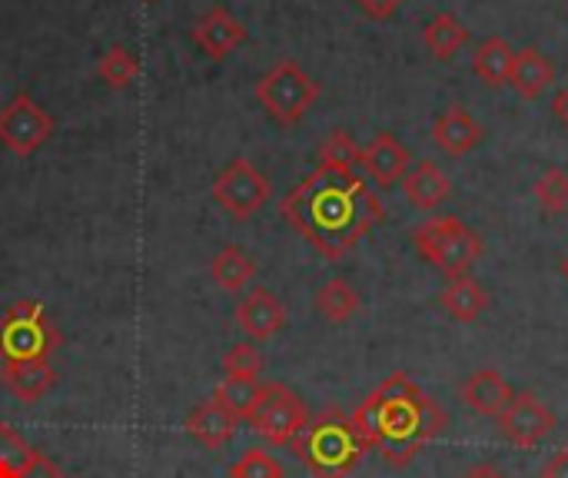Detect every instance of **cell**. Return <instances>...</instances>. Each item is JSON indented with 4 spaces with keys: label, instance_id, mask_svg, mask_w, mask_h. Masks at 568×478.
I'll list each match as a JSON object with an SVG mask.
<instances>
[{
    "label": "cell",
    "instance_id": "obj_38",
    "mask_svg": "<svg viewBox=\"0 0 568 478\" xmlns=\"http://www.w3.org/2000/svg\"><path fill=\"white\" fill-rule=\"evenodd\" d=\"M0 369H3V363H0Z\"/></svg>",
    "mask_w": 568,
    "mask_h": 478
},
{
    "label": "cell",
    "instance_id": "obj_35",
    "mask_svg": "<svg viewBox=\"0 0 568 478\" xmlns=\"http://www.w3.org/2000/svg\"><path fill=\"white\" fill-rule=\"evenodd\" d=\"M552 113H556V120L562 123L568 130V83L556 93V100H552Z\"/></svg>",
    "mask_w": 568,
    "mask_h": 478
},
{
    "label": "cell",
    "instance_id": "obj_7",
    "mask_svg": "<svg viewBox=\"0 0 568 478\" xmlns=\"http://www.w3.org/2000/svg\"><path fill=\"white\" fill-rule=\"evenodd\" d=\"M246 423H250L253 433H256L260 439H266L270 446H280V449L290 446V449H293V443H296V439L306 433V426H310V413H306V403H303L290 386H283V383H266Z\"/></svg>",
    "mask_w": 568,
    "mask_h": 478
},
{
    "label": "cell",
    "instance_id": "obj_39",
    "mask_svg": "<svg viewBox=\"0 0 568 478\" xmlns=\"http://www.w3.org/2000/svg\"><path fill=\"white\" fill-rule=\"evenodd\" d=\"M146 3H153V0H146Z\"/></svg>",
    "mask_w": 568,
    "mask_h": 478
},
{
    "label": "cell",
    "instance_id": "obj_31",
    "mask_svg": "<svg viewBox=\"0 0 568 478\" xmlns=\"http://www.w3.org/2000/svg\"><path fill=\"white\" fill-rule=\"evenodd\" d=\"M220 369H223V376H246V379H260V373H263V356L256 353V346L240 343V346H233V349L223 356Z\"/></svg>",
    "mask_w": 568,
    "mask_h": 478
},
{
    "label": "cell",
    "instance_id": "obj_23",
    "mask_svg": "<svg viewBox=\"0 0 568 478\" xmlns=\"http://www.w3.org/2000/svg\"><path fill=\"white\" fill-rule=\"evenodd\" d=\"M469 30L463 27V20L456 13H439L423 27V43L436 60H449L459 47H466Z\"/></svg>",
    "mask_w": 568,
    "mask_h": 478
},
{
    "label": "cell",
    "instance_id": "obj_37",
    "mask_svg": "<svg viewBox=\"0 0 568 478\" xmlns=\"http://www.w3.org/2000/svg\"><path fill=\"white\" fill-rule=\"evenodd\" d=\"M566 276H568V260H566Z\"/></svg>",
    "mask_w": 568,
    "mask_h": 478
},
{
    "label": "cell",
    "instance_id": "obj_13",
    "mask_svg": "<svg viewBox=\"0 0 568 478\" xmlns=\"http://www.w3.org/2000/svg\"><path fill=\"white\" fill-rule=\"evenodd\" d=\"M359 166L373 176L376 186H396L409 173V150L393 133H379L369 146H363Z\"/></svg>",
    "mask_w": 568,
    "mask_h": 478
},
{
    "label": "cell",
    "instance_id": "obj_26",
    "mask_svg": "<svg viewBox=\"0 0 568 478\" xmlns=\"http://www.w3.org/2000/svg\"><path fill=\"white\" fill-rule=\"evenodd\" d=\"M100 80L113 90H126L130 83H136L140 77V60L133 50H126L123 43H113L103 57H100V67H97Z\"/></svg>",
    "mask_w": 568,
    "mask_h": 478
},
{
    "label": "cell",
    "instance_id": "obj_5",
    "mask_svg": "<svg viewBox=\"0 0 568 478\" xmlns=\"http://www.w3.org/2000/svg\"><path fill=\"white\" fill-rule=\"evenodd\" d=\"M413 243L419 250V256L436 266L439 273H446L449 279L469 276V266L483 256V240L476 230H469L463 220L456 216H439L423 223L413 233Z\"/></svg>",
    "mask_w": 568,
    "mask_h": 478
},
{
    "label": "cell",
    "instance_id": "obj_10",
    "mask_svg": "<svg viewBox=\"0 0 568 478\" xmlns=\"http://www.w3.org/2000/svg\"><path fill=\"white\" fill-rule=\"evenodd\" d=\"M499 429L513 446L532 449L556 429V416L532 393H516L513 403L506 406V413L499 416Z\"/></svg>",
    "mask_w": 568,
    "mask_h": 478
},
{
    "label": "cell",
    "instance_id": "obj_22",
    "mask_svg": "<svg viewBox=\"0 0 568 478\" xmlns=\"http://www.w3.org/2000/svg\"><path fill=\"white\" fill-rule=\"evenodd\" d=\"M489 306V296L486 289L473 279V276H459V279H449V286L443 289V309L459 319V323H473L479 319V313Z\"/></svg>",
    "mask_w": 568,
    "mask_h": 478
},
{
    "label": "cell",
    "instance_id": "obj_19",
    "mask_svg": "<svg viewBox=\"0 0 568 478\" xmlns=\"http://www.w3.org/2000/svg\"><path fill=\"white\" fill-rule=\"evenodd\" d=\"M210 276H213V283H216L220 289L240 293V289H246V286L256 279V260H253L246 250H240V246L230 243V246H223V250L213 256Z\"/></svg>",
    "mask_w": 568,
    "mask_h": 478
},
{
    "label": "cell",
    "instance_id": "obj_3",
    "mask_svg": "<svg viewBox=\"0 0 568 478\" xmlns=\"http://www.w3.org/2000/svg\"><path fill=\"white\" fill-rule=\"evenodd\" d=\"M293 452L313 478H349L366 456L353 419L339 409H326L310 419L306 433L293 443Z\"/></svg>",
    "mask_w": 568,
    "mask_h": 478
},
{
    "label": "cell",
    "instance_id": "obj_20",
    "mask_svg": "<svg viewBox=\"0 0 568 478\" xmlns=\"http://www.w3.org/2000/svg\"><path fill=\"white\" fill-rule=\"evenodd\" d=\"M513 63H516V50L509 40L503 37H486L476 53H473V70L479 73V80L486 87H503L509 83V73H513Z\"/></svg>",
    "mask_w": 568,
    "mask_h": 478
},
{
    "label": "cell",
    "instance_id": "obj_16",
    "mask_svg": "<svg viewBox=\"0 0 568 478\" xmlns=\"http://www.w3.org/2000/svg\"><path fill=\"white\" fill-rule=\"evenodd\" d=\"M0 379L7 386V393L20 403H40L53 383H57V373L50 366V359H30V363H7L0 369Z\"/></svg>",
    "mask_w": 568,
    "mask_h": 478
},
{
    "label": "cell",
    "instance_id": "obj_30",
    "mask_svg": "<svg viewBox=\"0 0 568 478\" xmlns=\"http://www.w3.org/2000/svg\"><path fill=\"white\" fill-rule=\"evenodd\" d=\"M230 478H286L283 466L276 456H270L266 449H250L240 456V462H233Z\"/></svg>",
    "mask_w": 568,
    "mask_h": 478
},
{
    "label": "cell",
    "instance_id": "obj_14",
    "mask_svg": "<svg viewBox=\"0 0 568 478\" xmlns=\"http://www.w3.org/2000/svg\"><path fill=\"white\" fill-rule=\"evenodd\" d=\"M483 136H486L483 123H479L466 106H459V103H453V106H449L446 113H439L436 123H433V140H436V146H443V150L453 153V156H463V153L476 150V146L483 143Z\"/></svg>",
    "mask_w": 568,
    "mask_h": 478
},
{
    "label": "cell",
    "instance_id": "obj_9",
    "mask_svg": "<svg viewBox=\"0 0 568 478\" xmlns=\"http://www.w3.org/2000/svg\"><path fill=\"white\" fill-rule=\"evenodd\" d=\"M213 200L233 220H253L270 200V180L250 160H230L226 170L213 183Z\"/></svg>",
    "mask_w": 568,
    "mask_h": 478
},
{
    "label": "cell",
    "instance_id": "obj_17",
    "mask_svg": "<svg viewBox=\"0 0 568 478\" xmlns=\"http://www.w3.org/2000/svg\"><path fill=\"white\" fill-rule=\"evenodd\" d=\"M552 80H556V67H552V60L539 47L516 50V63H513V73H509V83L516 87L519 96L536 100V96L546 93V87Z\"/></svg>",
    "mask_w": 568,
    "mask_h": 478
},
{
    "label": "cell",
    "instance_id": "obj_8",
    "mask_svg": "<svg viewBox=\"0 0 568 478\" xmlns=\"http://www.w3.org/2000/svg\"><path fill=\"white\" fill-rule=\"evenodd\" d=\"M50 136H53V116L27 93H17L0 106V146L10 150L13 156L37 153Z\"/></svg>",
    "mask_w": 568,
    "mask_h": 478
},
{
    "label": "cell",
    "instance_id": "obj_11",
    "mask_svg": "<svg viewBox=\"0 0 568 478\" xmlns=\"http://www.w3.org/2000/svg\"><path fill=\"white\" fill-rule=\"evenodd\" d=\"M190 37L200 47V53H206L210 60H226L246 40V27L226 7H210L190 27Z\"/></svg>",
    "mask_w": 568,
    "mask_h": 478
},
{
    "label": "cell",
    "instance_id": "obj_12",
    "mask_svg": "<svg viewBox=\"0 0 568 478\" xmlns=\"http://www.w3.org/2000/svg\"><path fill=\"white\" fill-rule=\"evenodd\" d=\"M236 323H240V329H243L250 339L266 343V339H273L276 333H283V326H286V309H283V303H280L266 286H253V289L243 296V303L236 306Z\"/></svg>",
    "mask_w": 568,
    "mask_h": 478
},
{
    "label": "cell",
    "instance_id": "obj_29",
    "mask_svg": "<svg viewBox=\"0 0 568 478\" xmlns=\"http://www.w3.org/2000/svg\"><path fill=\"white\" fill-rule=\"evenodd\" d=\"M536 200L546 213H562L568 206V173L566 170H546L536 183Z\"/></svg>",
    "mask_w": 568,
    "mask_h": 478
},
{
    "label": "cell",
    "instance_id": "obj_4",
    "mask_svg": "<svg viewBox=\"0 0 568 478\" xmlns=\"http://www.w3.org/2000/svg\"><path fill=\"white\" fill-rule=\"evenodd\" d=\"M60 346V333L37 299H17L0 313V363L50 359Z\"/></svg>",
    "mask_w": 568,
    "mask_h": 478
},
{
    "label": "cell",
    "instance_id": "obj_33",
    "mask_svg": "<svg viewBox=\"0 0 568 478\" xmlns=\"http://www.w3.org/2000/svg\"><path fill=\"white\" fill-rule=\"evenodd\" d=\"M369 20H389V17H396L399 13V7L406 3V0H353Z\"/></svg>",
    "mask_w": 568,
    "mask_h": 478
},
{
    "label": "cell",
    "instance_id": "obj_34",
    "mask_svg": "<svg viewBox=\"0 0 568 478\" xmlns=\"http://www.w3.org/2000/svg\"><path fill=\"white\" fill-rule=\"evenodd\" d=\"M542 478H568V449L562 452H556L549 462H546V469H542Z\"/></svg>",
    "mask_w": 568,
    "mask_h": 478
},
{
    "label": "cell",
    "instance_id": "obj_1",
    "mask_svg": "<svg viewBox=\"0 0 568 478\" xmlns=\"http://www.w3.org/2000/svg\"><path fill=\"white\" fill-rule=\"evenodd\" d=\"M280 213L326 260H343L383 220V203L356 170L316 166L283 196Z\"/></svg>",
    "mask_w": 568,
    "mask_h": 478
},
{
    "label": "cell",
    "instance_id": "obj_6",
    "mask_svg": "<svg viewBox=\"0 0 568 478\" xmlns=\"http://www.w3.org/2000/svg\"><path fill=\"white\" fill-rule=\"evenodd\" d=\"M320 100V80H313L296 60H280L256 80V103L280 123L296 126Z\"/></svg>",
    "mask_w": 568,
    "mask_h": 478
},
{
    "label": "cell",
    "instance_id": "obj_18",
    "mask_svg": "<svg viewBox=\"0 0 568 478\" xmlns=\"http://www.w3.org/2000/svg\"><path fill=\"white\" fill-rule=\"evenodd\" d=\"M186 433L203 446V449H223L233 433H236V419L213 399L200 403L190 416H186Z\"/></svg>",
    "mask_w": 568,
    "mask_h": 478
},
{
    "label": "cell",
    "instance_id": "obj_32",
    "mask_svg": "<svg viewBox=\"0 0 568 478\" xmlns=\"http://www.w3.org/2000/svg\"><path fill=\"white\" fill-rule=\"evenodd\" d=\"M20 478H63V469L40 449H30V459L23 466V476Z\"/></svg>",
    "mask_w": 568,
    "mask_h": 478
},
{
    "label": "cell",
    "instance_id": "obj_24",
    "mask_svg": "<svg viewBox=\"0 0 568 478\" xmlns=\"http://www.w3.org/2000/svg\"><path fill=\"white\" fill-rule=\"evenodd\" d=\"M263 393V383L260 379H246V376H223L220 386L213 389V403H220L236 423L240 419H250L256 399Z\"/></svg>",
    "mask_w": 568,
    "mask_h": 478
},
{
    "label": "cell",
    "instance_id": "obj_15",
    "mask_svg": "<svg viewBox=\"0 0 568 478\" xmlns=\"http://www.w3.org/2000/svg\"><path fill=\"white\" fill-rule=\"evenodd\" d=\"M513 386L503 379L499 369H479L466 379L463 386V399L473 413L486 416V419H499L506 413V406L513 403Z\"/></svg>",
    "mask_w": 568,
    "mask_h": 478
},
{
    "label": "cell",
    "instance_id": "obj_27",
    "mask_svg": "<svg viewBox=\"0 0 568 478\" xmlns=\"http://www.w3.org/2000/svg\"><path fill=\"white\" fill-rule=\"evenodd\" d=\"M363 150L356 146V140L346 130H333L323 146H320V166H339V170H356L359 166Z\"/></svg>",
    "mask_w": 568,
    "mask_h": 478
},
{
    "label": "cell",
    "instance_id": "obj_28",
    "mask_svg": "<svg viewBox=\"0 0 568 478\" xmlns=\"http://www.w3.org/2000/svg\"><path fill=\"white\" fill-rule=\"evenodd\" d=\"M30 449L27 439L10 429V426H0V478H20L23 476V466L30 459Z\"/></svg>",
    "mask_w": 568,
    "mask_h": 478
},
{
    "label": "cell",
    "instance_id": "obj_25",
    "mask_svg": "<svg viewBox=\"0 0 568 478\" xmlns=\"http://www.w3.org/2000/svg\"><path fill=\"white\" fill-rule=\"evenodd\" d=\"M316 313L326 319V323H346L359 313V293L346 283V279H329L320 286L316 293Z\"/></svg>",
    "mask_w": 568,
    "mask_h": 478
},
{
    "label": "cell",
    "instance_id": "obj_21",
    "mask_svg": "<svg viewBox=\"0 0 568 478\" xmlns=\"http://www.w3.org/2000/svg\"><path fill=\"white\" fill-rule=\"evenodd\" d=\"M406 200L419 210H436L449 196V176L436 163H419L413 173L403 176Z\"/></svg>",
    "mask_w": 568,
    "mask_h": 478
},
{
    "label": "cell",
    "instance_id": "obj_2",
    "mask_svg": "<svg viewBox=\"0 0 568 478\" xmlns=\"http://www.w3.org/2000/svg\"><path fill=\"white\" fill-rule=\"evenodd\" d=\"M366 452H379L386 466L406 469L449 426L446 409L426 396L406 373L379 383L349 416Z\"/></svg>",
    "mask_w": 568,
    "mask_h": 478
},
{
    "label": "cell",
    "instance_id": "obj_36",
    "mask_svg": "<svg viewBox=\"0 0 568 478\" xmlns=\"http://www.w3.org/2000/svg\"><path fill=\"white\" fill-rule=\"evenodd\" d=\"M463 478H506L499 469H493V466H473L469 472Z\"/></svg>",
    "mask_w": 568,
    "mask_h": 478
}]
</instances>
